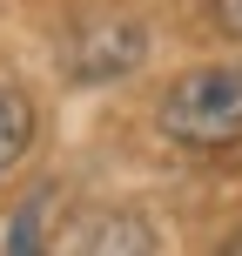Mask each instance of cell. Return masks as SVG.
Returning a JSON list of instances; mask_svg holds the SVG:
<instances>
[{"label": "cell", "mask_w": 242, "mask_h": 256, "mask_svg": "<svg viewBox=\"0 0 242 256\" xmlns=\"http://www.w3.org/2000/svg\"><path fill=\"white\" fill-rule=\"evenodd\" d=\"M155 122H162V135L189 142V148H222V142H242V68H236V61H216V68L182 74L175 88L162 94Z\"/></svg>", "instance_id": "obj_1"}, {"label": "cell", "mask_w": 242, "mask_h": 256, "mask_svg": "<svg viewBox=\"0 0 242 256\" xmlns=\"http://www.w3.org/2000/svg\"><path fill=\"white\" fill-rule=\"evenodd\" d=\"M67 74L74 81H115V74H135L148 61V34L135 20H88L74 40H67Z\"/></svg>", "instance_id": "obj_2"}, {"label": "cell", "mask_w": 242, "mask_h": 256, "mask_svg": "<svg viewBox=\"0 0 242 256\" xmlns=\"http://www.w3.org/2000/svg\"><path fill=\"white\" fill-rule=\"evenodd\" d=\"M168 236L155 230V222H141V216H101V222H88V230L74 236L67 250H81V256H108V250H135V256H148V250H162Z\"/></svg>", "instance_id": "obj_3"}, {"label": "cell", "mask_w": 242, "mask_h": 256, "mask_svg": "<svg viewBox=\"0 0 242 256\" xmlns=\"http://www.w3.org/2000/svg\"><path fill=\"white\" fill-rule=\"evenodd\" d=\"M27 142H34V108L20 88H0V176L27 155Z\"/></svg>", "instance_id": "obj_4"}, {"label": "cell", "mask_w": 242, "mask_h": 256, "mask_svg": "<svg viewBox=\"0 0 242 256\" xmlns=\"http://www.w3.org/2000/svg\"><path fill=\"white\" fill-rule=\"evenodd\" d=\"M40 216H47V189H34L20 202V216H13V230H7V250H40Z\"/></svg>", "instance_id": "obj_5"}, {"label": "cell", "mask_w": 242, "mask_h": 256, "mask_svg": "<svg viewBox=\"0 0 242 256\" xmlns=\"http://www.w3.org/2000/svg\"><path fill=\"white\" fill-rule=\"evenodd\" d=\"M216 20H222V27H229V34H236V40H242V0H216Z\"/></svg>", "instance_id": "obj_6"}, {"label": "cell", "mask_w": 242, "mask_h": 256, "mask_svg": "<svg viewBox=\"0 0 242 256\" xmlns=\"http://www.w3.org/2000/svg\"><path fill=\"white\" fill-rule=\"evenodd\" d=\"M229 250H242V236H229Z\"/></svg>", "instance_id": "obj_7"}]
</instances>
